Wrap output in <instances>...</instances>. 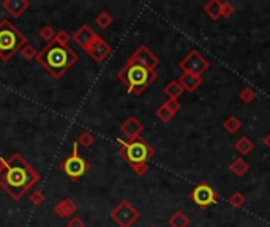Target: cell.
Segmentation results:
<instances>
[{
  "label": "cell",
  "mask_w": 270,
  "mask_h": 227,
  "mask_svg": "<svg viewBox=\"0 0 270 227\" xmlns=\"http://www.w3.org/2000/svg\"><path fill=\"white\" fill-rule=\"evenodd\" d=\"M131 170L137 175V177H144L149 172V162H137V164H131Z\"/></svg>",
  "instance_id": "cell-30"
},
{
  "label": "cell",
  "mask_w": 270,
  "mask_h": 227,
  "mask_svg": "<svg viewBox=\"0 0 270 227\" xmlns=\"http://www.w3.org/2000/svg\"><path fill=\"white\" fill-rule=\"evenodd\" d=\"M19 54L24 60H34V59H36V55H38V50H36L35 46H32L30 43H27L26 46L19 50Z\"/></svg>",
  "instance_id": "cell-27"
},
{
  "label": "cell",
  "mask_w": 270,
  "mask_h": 227,
  "mask_svg": "<svg viewBox=\"0 0 270 227\" xmlns=\"http://www.w3.org/2000/svg\"><path fill=\"white\" fill-rule=\"evenodd\" d=\"M238 98H240L242 103L250 104V103H253V101L256 99V92L253 90V88L245 87V88H242V90H240V93H238Z\"/></svg>",
  "instance_id": "cell-25"
},
{
  "label": "cell",
  "mask_w": 270,
  "mask_h": 227,
  "mask_svg": "<svg viewBox=\"0 0 270 227\" xmlns=\"http://www.w3.org/2000/svg\"><path fill=\"white\" fill-rule=\"evenodd\" d=\"M139 216H141L139 210L128 200L118 202V205L112 208V211H111V219L114 221L118 227H131L137 219H139Z\"/></svg>",
  "instance_id": "cell-7"
},
{
  "label": "cell",
  "mask_w": 270,
  "mask_h": 227,
  "mask_svg": "<svg viewBox=\"0 0 270 227\" xmlns=\"http://www.w3.org/2000/svg\"><path fill=\"white\" fill-rule=\"evenodd\" d=\"M26 44L27 38L16 29L10 19L0 21V60L8 62L13 59L15 54L19 52Z\"/></svg>",
  "instance_id": "cell-4"
},
{
  "label": "cell",
  "mask_w": 270,
  "mask_h": 227,
  "mask_svg": "<svg viewBox=\"0 0 270 227\" xmlns=\"http://www.w3.org/2000/svg\"><path fill=\"white\" fill-rule=\"evenodd\" d=\"M221 8H223V2H219V0H210V2H207L204 5V13L212 21H218L221 17Z\"/></svg>",
  "instance_id": "cell-17"
},
{
  "label": "cell",
  "mask_w": 270,
  "mask_h": 227,
  "mask_svg": "<svg viewBox=\"0 0 270 227\" xmlns=\"http://www.w3.org/2000/svg\"><path fill=\"white\" fill-rule=\"evenodd\" d=\"M262 142H264V145H266V148L270 150V132H269V134H267L266 137L262 139Z\"/></svg>",
  "instance_id": "cell-36"
},
{
  "label": "cell",
  "mask_w": 270,
  "mask_h": 227,
  "mask_svg": "<svg viewBox=\"0 0 270 227\" xmlns=\"http://www.w3.org/2000/svg\"><path fill=\"white\" fill-rule=\"evenodd\" d=\"M155 114H156V117H158L163 123H169V122H171V120L174 118V114L168 109V107L165 106V103H163V104L158 107V109H156Z\"/></svg>",
  "instance_id": "cell-26"
},
{
  "label": "cell",
  "mask_w": 270,
  "mask_h": 227,
  "mask_svg": "<svg viewBox=\"0 0 270 227\" xmlns=\"http://www.w3.org/2000/svg\"><path fill=\"white\" fill-rule=\"evenodd\" d=\"M163 92H165V95L169 99H179L184 95V88L179 84V81H171L163 88Z\"/></svg>",
  "instance_id": "cell-19"
},
{
  "label": "cell",
  "mask_w": 270,
  "mask_h": 227,
  "mask_svg": "<svg viewBox=\"0 0 270 227\" xmlns=\"http://www.w3.org/2000/svg\"><path fill=\"white\" fill-rule=\"evenodd\" d=\"M67 227H85V223L79 216H73L70 221L67 223Z\"/></svg>",
  "instance_id": "cell-35"
},
{
  "label": "cell",
  "mask_w": 270,
  "mask_h": 227,
  "mask_svg": "<svg viewBox=\"0 0 270 227\" xmlns=\"http://www.w3.org/2000/svg\"><path fill=\"white\" fill-rule=\"evenodd\" d=\"M111 50L112 49H111L109 44L106 43L100 35H97L95 38H93V41L90 43V46L85 49V52L89 54L97 63H101L109 57Z\"/></svg>",
  "instance_id": "cell-11"
},
{
  "label": "cell",
  "mask_w": 270,
  "mask_h": 227,
  "mask_svg": "<svg viewBox=\"0 0 270 227\" xmlns=\"http://www.w3.org/2000/svg\"><path fill=\"white\" fill-rule=\"evenodd\" d=\"M236 13L234 5L231 2H223V8H221V17H231Z\"/></svg>",
  "instance_id": "cell-33"
},
{
  "label": "cell",
  "mask_w": 270,
  "mask_h": 227,
  "mask_svg": "<svg viewBox=\"0 0 270 227\" xmlns=\"http://www.w3.org/2000/svg\"><path fill=\"white\" fill-rule=\"evenodd\" d=\"M177 81H179V84L182 85V88H184V92L191 93V92L196 90V88H198L201 84H202V76L184 73Z\"/></svg>",
  "instance_id": "cell-16"
},
{
  "label": "cell",
  "mask_w": 270,
  "mask_h": 227,
  "mask_svg": "<svg viewBox=\"0 0 270 227\" xmlns=\"http://www.w3.org/2000/svg\"><path fill=\"white\" fill-rule=\"evenodd\" d=\"M95 36H97L95 32H93L87 24H84V25H81V27L71 35V40L74 43H78L79 46L85 50L87 48L90 46V43L93 41V38H95Z\"/></svg>",
  "instance_id": "cell-14"
},
{
  "label": "cell",
  "mask_w": 270,
  "mask_h": 227,
  "mask_svg": "<svg viewBox=\"0 0 270 227\" xmlns=\"http://www.w3.org/2000/svg\"><path fill=\"white\" fill-rule=\"evenodd\" d=\"M142 131H144V125L136 117H133V115L128 117L120 125V132L128 139V141H135V139L141 137Z\"/></svg>",
  "instance_id": "cell-12"
},
{
  "label": "cell",
  "mask_w": 270,
  "mask_h": 227,
  "mask_svg": "<svg viewBox=\"0 0 270 227\" xmlns=\"http://www.w3.org/2000/svg\"><path fill=\"white\" fill-rule=\"evenodd\" d=\"M76 142H78V145H81V147L89 148V147H92L93 144H95V136H93L92 132H89V131H84V132H81V134H79Z\"/></svg>",
  "instance_id": "cell-23"
},
{
  "label": "cell",
  "mask_w": 270,
  "mask_h": 227,
  "mask_svg": "<svg viewBox=\"0 0 270 227\" xmlns=\"http://www.w3.org/2000/svg\"><path fill=\"white\" fill-rule=\"evenodd\" d=\"M127 62L137 63V65L146 66L149 69H152V71H155V68L160 65V59L147 46H139V48H137L135 52L128 57Z\"/></svg>",
  "instance_id": "cell-10"
},
{
  "label": "cell",
  "mask_w": 270,
  "mask_h": 227,
  "mask_svg": "<svg viewBox=\"0 0 270 227\" xmlns=\"http://www.w3.org/2000/svg\"><path fill=\"white\" fill-rule=\"evenodd\" d=\"M78 60L79 55L76 50H73L70 46H64L55 40L48 43L41 50H38V55H36V62L54 79H60Z\"/></svg>",
  "instance_id": "cell-2"
},
{
  "label": "cell",
  "mask_w": 270,
  "mask_h": 227,
  "mask_svg": "<svg viewBox=\"0 0 270 227\" xmlns=\"http://www.w3.org/2000/svg\"><path fill=\"white\" fill-rule=\"evenodd\" d=\"M234 148L240 153V156H247L254 150V144L248 136H242L240 139H237V142L234 144Z\"/></svg>",
  "instance_id": "cell-18"
},
{
  "label": "cell",
  "mask_w": 270,
  "mask_h": 227,
  "mask_svg": "<svg viewBox=\"0 0 270 227\" xmlns=\"http://www.w3.org/2000/svg\"><path fill=\"white\" fill-rule=\"evenodd\" d=\"M190 218L186 216L184 211H175L174 214H171V218L168 219L169 227H190Z\"/></svg>",
  "instance_id": "cell-20"
},
{
  "label": "cell",
  "mask_w": 270,
  "mask_h": 227,
  "mask_svg": "<svg viewBox=\"0 0 270 227\" xmlns=\"http://www.w3.org/2000/svg\"><path fill=\"white\" fill-rule=\"evenodd\" d=\"M95 24L98 25L100 29H108L109 25L112 24V16L109 15L108 11H101V13H98L97 17H95Z\"/></svg>",
  "instance_id": "cell-24"
},
{
  "label": "cell",
  "mask_w": 270,
  "mask_h": 227,
  "mask_svg": "<svg viewBox=\"0 0 270 227\" xmlns=\"http://www.w3.org/2000/svg\"><path fill=\"white\" fill-rule=\"evenodd\" d=\"M229 202H231V205L232 207H236V208H242L245 205V202H247V199H245V195L242 193H234L229 197Z\"/></svg>",
  "instance_id": "cell-29"
},
{
  "label": "cell",
  "mask_w": 270,
  "mask_h": 227,
  "mask_svg": "<svg viewBox=\"0 0 270 227\" xmlns=\"http://www.w3.org/2000/svg\"><path fill=\"white\" fill-rule=\"evenodd\" d=\"M2 8L15 19H17L30 8V0H3Z\"/></svg>",
  "instance_id": "cell-13"
},
{
  "label": "cell",
  "mask_w": 270,
  "mask_h": 227,
  "mask_svg": "<svg viewBox=\"0 0 270 227\" xmlns=\"http://www.w3.org/2000/svg\"><path fill=\"white\" fill-rule=\"evenodd\" d=\"M29 199H30V202H32L34 205L38 207V205L43 204V202H45L46 195H45V193H43V191H40V189H35V191H34L32 194H30Z\"/></svg>",
  "instance_id": "cell-31"
},
{
  "label": "cell",
  "mask_w": 270,
  "mask_h": 227,
  "mask_svg": "<svg viewBox=\"0 0 270 227\" xmlns=\"http://www.w3.org/2000/svg\"><path fill=\"white\" fill-rule=\"evenodd\" d=\"M54 40L57 41V43H60V44H64V46H68V43L71 41V35L68 33L67 30H59L57 33H55Z\"/></svg>",
  "instance_id": "cell-32"
},
{
  "label": "cell",
  "mask_w": 270,
  "mask_h": 227,
  "mask_svg": "<svg viewBox=\"0 0 270 227\" xmlns=\"http://www.w3.org/2000/svg\"><path fill=\"white\" fill-rule=\"evenodd\" d=\"M190 199L196 204L199 208H209L212 205L218 204V193L213 189L207 181H199L196 186L191 189Z\"/></svg>",
  "instance_id": "cell-8"
},
{
  "label": "cell",
  "mask_w": 270,
  "mask_h": 227,
  "mask_svg": "<svg viewBox=\"0 0 270 227\" xmlns=\"http://www.w3.org/2000/svg\"><path fill=\"white\" fill-rule=\"evenodd\" d=\"M5 166H7V160H3V158L0 156V174H2V170L5 169Z\"/></svg>",
  "instance_id": "cell-37"
},
{
  "label": "cell",
  "mask_w": 270,
  "mask_h": 227,
  "mask_svg": "<svg viewBox=\"0 0 270 227\" xmlns=\"http://www.w3.org/2000/svg\"><path fill=\"white\" fill-rule=\"evenodd\" d=\"M118 144H120L118 153L125 161L130 162V166L137 162H149L155 156V148L142 137H137L135 141H122V139H118Z\"/></svg>",
  "instance_id": "cell-5"
},
{
  "label": "cell",
  "mask_w": 270,
  "mask_h": 227,
  "mask_svg": "<svg viewBox=\"0 0 270 227\" xmlns=\"http://www.w3.org/2000/svg\"><path fill=\"white\" fill-rule=\"evenodd\" d=\"M149 227H156V226H149Z\"/></svg>",
  "instance_id": "cell-38"
},
{
  "label": "cell",
  "mask_w": 270,
  "mask_h": 227,
  "mask_svg": "<svg viewBox=\"0 0 270 227\" xmlns=\"http://www.w3.org/2000/svg\"><path fill=\"white\" fill-rule=\"evenodd\" d=\"M38 180L40 174L19 153L8 158L7 166L0 174V186L15 200H19Z\"/></svg>",
  "instance_id": "cell-1"
},
{
  "label": "cell",
  "mask_w": 270,
  "mask_h": 227,
  "mask_svg": "<svg viewBox=\"0 0 270 227\" xmlns=\"http://www.w3.org/2000/svg\"><path fill=\"white\" fill-rule=\"evenodd\" d=\"M231 170H232V174H234V175L243 177L250 170V164L247 162V160H243L242 156H238V158H236V160L231 162Z\"/></svg>",
  "instance_id": "cell-21"
},
{
  "label": "cell",
  "mask_w": 270,
  "mask_h": 227,
  "mask_svg": "<svg viewBox=\"0 0 270 227\" xmlns=\"http://www.w3.org/2000/svg\"><path fill=\"white\" fill-rule=\"evenodd\" d=\"M60 170L64 172L71 181H78L89 172V164L79 155V145L78 142H73V151L71 155L67 158L65 161H62Z\"/></svg>",
  "instance_id": "cell-6"
},
{
  "label": "cell",
  "mask_w": 270,
  "mask_h": 227,
  "mask_svg": "<svg viewBox=\"0 0 270 227\" xmlns=\"http://www.w3.org/2000/svg\"><path fill=\"white\" fill-rule=\"evenodd\" d=\"M76 211H78V204L71 197L62 199L54 205V213L59 218H73V214Z\"/></svg>",
  "instance_id": "cell-15"
},
{
  "label": "cell",
  "mask_w": 270,
  "mask_h": 227,
  "mask_svg": "<svg viewBox=\"0 0 270 227\" xmlns=\"http://www.w3.org/2000/svg\"><path fill=\"white\" fill-rule=\"evenodd\" d=\"M117 78L118 81L123 82V84L128 87V92L131 95L139 97V95H142L150 85H152V82L156 81L158 74H156V71H152V69H149L142 65L127 62L125 66L118 71Z\"/></svg>",
  "instance_id": "cell-3"
},
{
  "label": "cell",
  "mask_w": 270,
  "mask_h": 227,
  "mask_svg": "<svg viewBox=\"0 0 270 227\" xmlns=\"http://www.w3.org/2000/svg\"><path fill=\"white\" fill-rule=\"evenodd\" d=\"M165 106H166L168 109L174 114V115L180 111V107H182V104H180V101H179V99H168L166 103H165Z\"/></svg>",
  "instance_id": "cell-34"
},
{
  "label": "cell",
  "mask_w": 270,
  "mask_h": 227,
  "mask_svg": "<svg viewBox=\"0 0 270 227\" xmlns=\"http://www.w3.org/2000/svg\"><path fill=\"white\" fill-rule=\"evenodd\" d=\"M55 33H57V32H55L51 25H43V27L40 29V36L43 38V40H45L46 43H51L54 38H55Z\"/></svg>",
  "instance_id": "cell-28"
},
{
  "label": "cell",
  "mask_w": 270,
  "mask_h": 227,
  "mask_svg": "<svg viewBox=\"0 0 270 227\" xmlns=\"http://www.w3.org/2000/svg\"><path fill=\"white\" fill-rule=\"evenodd\" d=\"M209 66H210L209 60L204 59L198 50H190L179 63V68L184 73H190L196 76H202V73H205Z\"/></svg>",
  "instance_id": "cell-9"
},
{
  "label": "cell",
  "mask_w": 270,
  "mask_h": 227,
  "mask_svg": "<svg viewBox=\"0 0 270 227\" xmlns=\"http://www.w3.org/2000/svg\"><path fill=\"white\" fill-rule=\"evenodd\" d=\"M223 126H224V130L229 132V134H236V132L240 131L242 122L236 115H229V117H226V120L223 122Z\"/></svg>",
  "instance_id": "cell-22"
}]
</instances>
